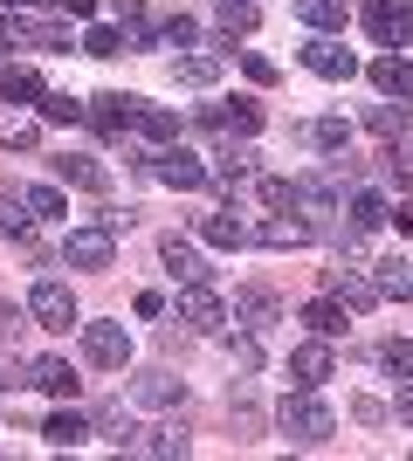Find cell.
I'll list each match as a JSON object with an SVG mask.
<instances>
[{"instance_id":"277c9868","label":"cell","mask_w":413,"mask_h":461,"mask_svg":"<svg viewBox=\"0 0 413 461\" xmlns=\"http://www.w3.org/2000/svg\"><path fill=\"white\" fill-rule=\"evenodd\" d=\"M62 255H69V262H76V269H111V262H118V234L103 228H76L69 234V241H62Z\"/></svg>"},{"instance_id":"d590c367","label":"cell","mask_w":413,"mask_h":461,"mask_svg":"<svg viewBox=\"0 0 413 461\" xmlns=\"http://www.w3.org/2000/svg\"><path fill=\"white\" fill-rule=\"evenodd\" d=\"M220 7V28H228V35H248V28H256V0H214Z\"/></svg>"},{"instance_id":"74e56055","label":"cell","mask_w":413,"mask_h":461,"mask_svg":"<svg viewBox=\"0 0 413 461\" xmlns=\"http://www.w3.org/2000/svg\"><path fill=\"white\" fill-rule=\"evenodd\" d=\"M138 131H145V138H173V131H179V117H173V111H158V104H138Z\"/></svg>"},{"instance_id":"52a82bcc","label":"cell","mask_w":413,"mask_h":461,"mask_svg":"<svg viewBox=\"0 0 413 461\" xmlns=\"http://www.w3.org/2000/svg\"><path fill=\"white\" fill-rule=\"evenodd\" d=\"M179 324H193V330H220V324H228V303H220L207 283H186V289H179Z\"/></svg>"},{"instance_id":"8d00e7d4","label":"cell","mask_w":413,"mask_h":461,"mask_svg":"<svg viewBox=\"0 0 413 461\" xmlns=\"http://www.w3.org/2000/svg\"><path fill=\"white\" fill-rule=\"evenodd\" d=\"M83 56H97V62L124 56V35H118V28H90V35H83Z\"/></svg>"},{"instance_id":"7c38bea8","label":"cell","mask_w":413,"mask_h":461,"mask_svg":"<svg viewBox=\"0 0 413 461\" xmlns=\"http://www.w3.org/2000/svg\"><path fill=\"white\" fill-rule=\"evenodd\" d=\"M207 124H214V131H235V138H256V131H262V104H256V96L214 104V111H207Z\"/></svg>"},{"instance_id":"44dd1931","label":"cell","mask_w":413,"mask_h":461,"mask_svg":"<svg viewBox=\"0 0 413 461\" xmlns=\"http://www.w3.org/2000/svg\"><path fill=\"white\" fill-rule=\"evenodd\" d=\"M173 77L193 83V90H207V83H220V56H214V49H186V56L173 62Z\"/></svg>"},{"instance_id":"9a60e30c","label":"cell","mask_w":413,"mask_h":461,"mask_svg":"<svg viewBox=\"0 0 413 461\" xmlns=\"http://www.w3.org/2000/svg\"><path fill=\"white\" fill-rule=\"evenodd\" d=\"M256 241H262V249H275V255L303 249V241H310V221H296V213H269V221L256 228Z\"/></svg>"},{"instance_id":"d6a6232c","label":"cell","mask_w":413,"mask_h":461,"mask_svg":"<svg viewBox=\"0 0 413 461\" xmlns=\"http://www.w3.org/2000/svg\"><path fill=\"white\" fill-rule=\"evenodd\" d=\"M352 228H379V221H393V207H386V200H379V193H352Z\"/></svg>"},{"instance_id":"cb8c5ba5","label":"cell","mask_w":413,"mask_h":461,"mask_svg":"<svg viewBox=\"0 0 413 461\" xmlns=\"http://www.w3.org/2000/svg\"><path fill=\"white\" fill-rule=\"evenodd\" d=\"M303 324H310L317 338H345V303H337L331 289H324L317 303H303Z\"/></svg>"},{"instance_id":"3957f363","label":"cell","mask_w":413,"mask_h":461,"mask_svg":"<svg viewBox=\"0 0 413 461\" xmlns=\"http://www.w3.org/2000/svg\"><path fill=\"white\" fill-rule=\"evenodd\" d=\"M83 358L103 372H124V358H131V330L124 324H83Z\"/></svg>"},{"instance_id":"4316f807","label":"cell","mask_w":413,"mask_h":461,"mask_svg":"<svg viewBox=\"0 0 413 461\" xmlns=\"http://www.w3.org/2000/svg\"><path fill=\"white\" fill-rule=\"evenodd\" d=\"M373 283H379V296H393V303L413 296V269L407 262H373Z\"/></svg>"},{"instance_id":"b9f144b4","label":"cell","mask_w":413,"mask_h":461,"mask_svg":"<svg viewBox=\"0 0 413 461\" xmlns=\"http://www.w3.org/2000/svg\"><path fill=\"white\" fill-rule=\"evenodd\" d=\"M158 35L173 41V49H193V41H200V21H193V14H173L166 28H158Z\"/></svg>"},{"instance_id":"ba28073f","label":"cell","mask_w":413,"mask_h":461,"mask_svg":"<svg viewBox=\"0 0 413 461\" xmlns=\"http://www.w3.org/2000/svg\"><path fill=\"white\" fill-rule=\"evenodd\" d=\"M138 104H145V96L103 90V96H90V124H97L103 138H118V131H131V124H138Z\"/></svg>"},{"instance_id":"6da1fadb","label":"cell","mask_w":413,"mask_h":461,"mask_svg":"<svg viewBox=\"0 0 413 461\" xmlns=\"http://www.w3.org/2000/svg\"><path fill=\"white\" fill-rule=\"evenodd\" d=\"M275 427H283V441H296V447H324L337 434V413L324 400H310V385H303L296 400L275 406Z\"/></svg>"},{"instance_id":"f35d334b","label":"cell","mask_w":413,"mask_h":461,"mask_svg":"<svg viewBox=\"0 0 413 461\" xmlns=\"http://www.w3.org/2000/svg\"><path fill=\"white\" fill-rule=\"evenodd\" d=\"M35 145V124L28 117H0V152H28Z\"/></svg>"},{"instance_id":"83f0119b","label":"cell","mask_w":413,"mask_h":461,"mask_svg":"<svg viewBox=\"0 0 413 461\" xmlns=\"http://www.w3.org/2000/svg\"><path fill=\"white\" fill-rule=\"evenodd\" d=\"M248 173H256V152H248V145H228V152L214 158V179H220V186H241Z\"/></svg>"},{"instance_id":"f6af8a7d","label":"cell","mask_w":413,"mask_h":461,"mask_svg":"<svg viewBox=\"0 0 413 461\" xmlns=\"http://www.w3.org/2000/svg\"><path fill=\"white\" fill-rule=\"evenodd\" d=\"M241 69H248V83H275V62L256 56V49H241Z\"/></svg>"},{"instance_id":"4dcf8cb0","label":"cell","mask_w":413,"mask_h":461,"mask_svg":"<svg viewBox=\"0 0 413 461\" xmlns=\"http://www.w3.org/2000/svg\"><path fill=\"white\" fill-rule=\"evenodd\" d=\"M310 138H317V152H352V124L345 117H317Z\"/></svg>"},{"instance_id":"8992f818","label":"cell","mask_w":413,"mask_h":461,"mask_svg":"<svg viewBox=\"0 0 413 461\" xmlns=\"http://www.w3.org/2000/svg\"><path fill=\"white\" fill-rule=\"evenodd\" d=\"M331 372H337L331 338H310V345H296V351H290V379H296V385H310V393H317V385L331 379Z\"/></svg>"},{"instance_id":"e0dca14e","label":"cell","mask_w":413,"mask_h":461,"mask_svg":"<svg viewBox=\"0 0 413 461\" xmlns=\"http://www.w3.org/2000/svg\"><path fill=\"white\" fill-rule=\"evenodd\" d=\"M49 166H56V179H69V186H83V193H103V186H111V173H103L97 158L62 152V158H49Z\"/></svg>"},{"instance_id":"4fadbf2b","label":"cell","mask_w":413,"mask_h":461,"mask_svg":"<svg viewBox=\"0 0 413 461\" xmlns=\"http://www.w3.org/2000/svg\"><path fill=\"white\" fill-rule=\"evenodd\" d=\"M28 385H41V393H49V400H76V366H69V358H35V366H28Z\"/></svg>"},{"instance_id":"ffe728a7","label":"cell","mask_w":413,"mask_h":461,"mask_svg":"<svg viewBox=\"0 0 413 461\" xmlns=\"http://www.w3.org/2000/svg\"><path fill=\"white\" fill-rule=\"evenodd\" d=\"M0 96H7V104H41V77L35 69H28V62H7V69H0Z\"/></svg>"},{"instance_id":"2e32d148","label":"cell","mask_w":413,"mask_h":461,"mask_svg":"<svg viewBox=\"0 0 413 461\" xmlns=\"http://www.w3.org/2000/svg\"><path fill=\"white\" fill-rule=\"evenodd\" d=\"M131 393H138V406H179L186 400V379H173V372H138Z\"/></svg>"},{"instance_id":"bcb514c9","label":"cell","mask_w":413,"mask_h":461,"mask_svg":"<svg viewBox=\"0 0 413 461\" xmlns=\"http://www.w3.org/2000/svg\"><path fill=\"white\" fill-rule=\"evenodd\" d=\"M21 324H28V317H21V310L7 303V296H0V345H14V338H21Z\"/></svg>"},{"instance_id":"7dc6e473","label":"cell","mask_w":413,"mask_h":461,"mask_svg":"<svg viewBox=\"0 0 413 461\" xmlns=\"http://www.w3.org/2000/svg\"><path fill=\"white\" fill-rule=\"evenodd\" d=\"M235 366H241V372L262 366V345H256V338H235Z\"/></svg>"},{"instance_id":"9c48e42d","label":"cell","mask_w":413,"mask_h":461,"mask_svg":"<svg viewBox=\"0 0 413 461\" xmlns=\"http://www.w3.org/2000/svg\"><path fill=\"white\" fill-rule=\"evenodd\" d=\"M303 69L324 77V83H345V77H358V56L337 49V41H310V49H303Z\"/></svg>"},{"instance_id":"836d02e7","label":"cell","mask_w":413,"mask_h":461,"mask_svg":"<svg viewBox=\"0 0 413 461\" xmlns=\"http://www.w3.org/2000/svg\"><path fill=\"white\" fill-rule=\"evenodd\" d=\"M97 434H103L111 447H131V420H124V406H118V400L97 406Z\"/></svg>"},{"instance_id":"603a6c76","label":"cell","mask_w":413,"mask_h":461,"mask_svg":"<svg viewBox=\"0 0 413 461\" xmlns=\"http://www.w3.org/2000/svg\"><path fill=\"white\" fill-rule=\"evenodd\" d=\"M193 228H200V241H207V249H241V241H248V228H241L235 213H200Z\"/></svg>"},{"instance_id":"7a4b0ae2","label":"cell","mask_w":413,"mask_h":461,"mask_svg":"<svg viewBox=\"0 0 413 461\" xmlns=\"http://www.w3.org/2000/svg\"><path fill=\"white\" fill-rule=\"evenodd\" d=\"M28 317H35L41 330H69L83 310H76V296H69V283H56V276H49V283L28 289Z\"/></svg>"},{"instance_id":"ab89813d","label":"cell","mask_w":413,"mask_h":461,"mask_svg":"<svg viewBox=\"0 0 413 461\" xmlns=\"http://www.w3.org/2000/svg\"><path fill=\"white\" fill-rule=\"evenodd\" d=\"M379 366L400 372V379H413V345L407 338H386V345H379Z\"/></svg>"},{"instance_id":"30bf717a","label":"cell","mask_w":413,"mask_h":461,"mask_svg":"<svg viewBox=\"0 0 413 461\" xmlns=\"http://www.w3.org/2000/svg\"><path fill=\"white\" fill-rule=\"evenodd\" d=\"M152 173L166 179V186H179V193H200V186H207V166H200L193 152H152Z\"/></svg>"},{"instance_id":"db71d44e","label":"cell","mask_w":413,"mask_h":461,"mask_svg":"<svg viewBox=\"0 0 413 461\" xmlns=\"http://www.w3.org/2000/svg\"><path fill=\"white\" fill-rule=\"evenodd\" d=\"M0 393H7V379H0Z\"/></svg>"},{"instance_id":"681fc988","label":"cell","mask_w":413,"mask_h":461,"mask_svg":"<svg viewBox=\"0 0 413 461\" xmlns=\"http://www.w3.org/2000/svg\"><path fill=\"white\" fill-rule=\"evenodd\" d=\"M393 221H400V234L413 241V200H400V207H393Z\"/></svg>"},{"instance_id":"60d3db41","label":"cell","mask_w":413,"mask_h":461,"mask_svg":"<svg viewBox=\"0 0 413 461\" xmlns=\"http://www.w3.org/2000/svg\"><path fill=\"white\" fill-rule=\"evenodd\" d=\"M262 207H269V213H290L296 207V179H262Z\"/></svg>"},{"instance_id":"816d5d0a","label":"cell","mask_w":413,"mask_h":461,"mask_svg":"<svg viewBox=\"0 0 413 461\" xmlns=\"http://www.w3.org/2000/svg\"><path fill=\"white\" fill-rule=\"evenodd\" d=\"M7 35H14V21H0V49H7Z\"/></svg>"},{"instance_id":"ac0fdd59","label":"cell","mask_w":413,"mask_h":461,"mask_svg":"<svg viewBox=\"0 0 413 461\" xmlns=\"http://www.w3.org/2000/svg\"><path fill=\"white\" fill-rule=\"evenodd\" d=\"M373 90L379 96H413V62L407 56H379L373 62Z\"/></svg>"},{"instance_id":"f5cc1de1","label":"cell","mask_w":413,"mask_h":461,"mask_svg":"<svg viewBox=\"0 0 413 461\" xmlns=\"http://www.w3.org/2000/svg\"><path fill=\"white\" fill-rule=\"evenodd\" d=\"M7 7H49V0H7Z\"/></svg>"},{"instance_id":"c3c4849f","label":"cell","mask_w":413,"mask_h":461,"mask_svg":"<svg viewBox=\"0 0 413 461\" xmlns=\"http://www.w3.org/2000/svg\"><path fill=\"white\" fill-rule=\"evenodd\" d=\"M56 7H62V14H76V21H90V14H97V0H56Z\"/></svg>"},{"instance_id":"e575fe53","label":"cell","mask_w":413,"mask_h":461,"mask_svg":"<svg viewBox=\"0 0 413 461\" xmlns=\"http://www.w3.org/2000/svg\"><path fill=\"white\" fill-rule=\"evenodd\" d=\"M14 35L35 41V49H69V28H56V21H21Z\"/></svg>"},{"instance_id":"f907efd6","label":"cell","mask_w":413,"mask_h":461,"mask_svg":"<svg viewBox=\"0 0 413 461\" xmlns=\"http://www.w3.org/2000/svg\"><path fill=\"white\" fill-rule=\"evenodd\" d=\"M393 413H400V427H413V385L400 393V406H393Z\"/></svg>"},{"instance_id":"d6986e66","label":"cell","mask_w":413,"mask_h":461,"mask_svg":"<svg viewBox=\"0 0 413 461\" xmlns=\"http://www.w3.org/2000/svg\"><path fill=\"white\" fill-rule=\"evenodd\" d=\"M90 434H97V427L83 420V413H49V420H41V441L49 447H83Z\"/></svg>"},{"instance_id":"484cf974","label":"cell","mask_w":413,"mask_h":461,"mask_svg":"<svg viewBox=\"0 0 413 461\" xmlns=\"http://www.w3.org/2000/svg\"><path fill=\"white\" fill-rule=\"evenodd\" d=\"M28 221H35V200H28V186L0 193V234H28Z\"/></svg>"},{"instance_id":"ee69618b","label":"cell","mask_w":413,"mask_h":461,"mask_svg":"<svg viewBox=\"0 0 413 461\" xmlns=\"http://www.w3.org/2000/svg\"><path fill=\"white\" fill-rule=\"evenodd\" d=\"M28 200H35V221H56V213H69L56 186H28Z\"/></svg>"},{"instance_id":"d4e9b609","label":"cell","mask_w":413,"mask_h":461,"mask_svg":"<svg viewBox=\"0 0 413 461\" xmlns=\"http://www.w3.org/2000/svg\"><path fill=\"white\" fill-rule=\"evenodd\" d=\"M186 434L179 427H145V434H131V455H186Z\"/></svg>"},{"instance_id":"7bdbcfd3","label":"cell","mask_w":413,"mask_h":461,"mask_svg":"<svg viewBox=\"0 0 413 461\" xmlns=\"http://www.w3.org/2000/svg\"><path fill=\"white\" fill-rule=\"evenodd\" d=\"M386 173L400 179V186H413V145L400 138V145H386Z\"/></svg>"},{"instance_id":"f546056e","label":"cell","mask_w":413,"mask_h":461,"mask_svg":"<svg viewBox=\"0 0 413 461\" xmlns=\"http://www.w3.org/2000/svg\"><path fill=\"white\" fill-rule=\"evenodd\" d=\"M235 317H241V324H269V317H275V296H269V289H241V296H235Z\"/></svg>"},{"instance_id":"5bb4252c","label":"cell","mask_w":413,"mask_h":461,"mask_svg":"<svg viewBox=\"0 0 413 461\" xmlns=\"http://www.w3.org/2000/svg\"><path fill=\"white\" fill-rule=\"evenodd\" d=\"M324 289H331L345 310H373L379 303V283H365V276H352V269H324Z\"/></svg>"},{"instance_id":"f1b7e54d","label":"cell","mask_w":413,"mask_h":461,"mask_svg":"<svg viewBox=\"0 0 413 461\" xmlns=\"http://www.w3.org/2000/svg\"><path fill=\"white\" fill-rule=\"evenodd\" d=\"M345 0H296V21H310V28H345Z\"/></svg>"},{"instance_id":"7402d4cb","label":"cell","mask_w":413,"mask_h":461,"mask_svg":"<svg viewBox=\"0 0 413 461\" xmlns=\"http://www.w3.org/2000/svg\"><path fill=\"white\" fill-rule=\"evenodd\" d=\"M365 124H373L379 138H407V124H413V104H407V96H386V104H373V111H365Z\"/></svg>"},{"instance_id":"1f68e13d","label":"cell","mask_w":413,"mask_h":461,"mask_svg":"<svg viewBox=\"0 0 413 461\" xmlns=\"http://www.w3.org/2000/svg\"><path fill=\"white\" fill-rule=\"evenodd\" d=\"M76 117H90V111H83L69 90H49V96H41V124H76Z\"/></svg>"},{"instance_id":"8fae6325","label":"cell","mask_w":413,"mask_h":461,"mask_svg":"<svg viewBox=\"0 0 413 461\" xmlns=\"http://www.w3.org/2000/svg\"><path fill=\"white\" fill-rule=\"evenodd\" d=\"M158 262H166V276H173V283H207L200 249H193V241H179V234H166V241H158Z\"/></svg>"},{"instance_id":"5b68a950","label":"cell","mask_w":413,"mask_h":461,"mask_svg":"<svg viewBox=\"0 0 413 461\" xmlns=\"http://www.w3.org/2000/svg\"><path fill=\"white\" fill-rule=\"evenodd\" d=\"M365 28H373V41H386V49H407L413 7L407 0H365Z\"/></svg>"}]
</instances>
